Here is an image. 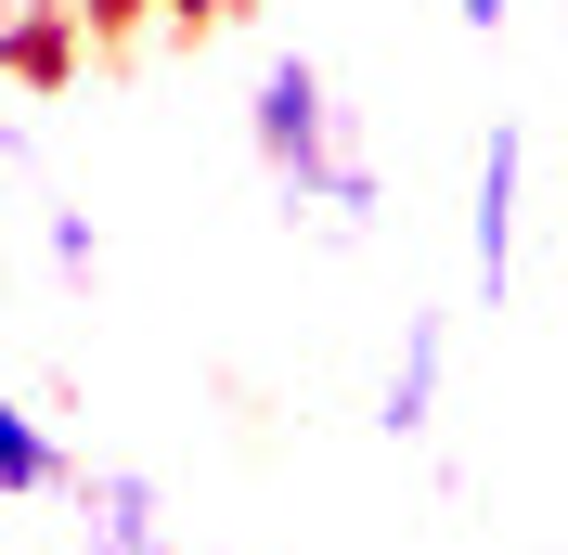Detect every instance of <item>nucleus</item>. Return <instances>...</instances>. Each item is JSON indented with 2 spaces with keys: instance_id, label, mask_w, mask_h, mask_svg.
Returning <instances> with one entry per match:
<instances>
[{
  "instance_id": "nucleus-6",
  "label": "nucleus",
  "mask_w": 568,
  "mask_h": 555,
  "mask_svg": "<svg viewBox=\"0 0 568 555\" xmlns=\"http://www.w3.org/2000/svg\"><path fill=\"white\" fill-rule=\"evenodd\" d=\"M0 491H13V504H52V491H78V452L52 440V426H39L13 387H0Z\"/></svg>"
},
{
  "instance_id": "nucleus-8",
  "label": "nucleus",
  "mask_w": 568,
  "mask_h": 555,
  "mask_svg": "<svg viewBox=\"0 0 568 555\" xmlns=\"http://www.w3.org/2000/svg\"><path fill=\"white\" fill-rule=\"evenodd\" d=\"M0 169H39V130H27L13 104H0Z\"/></svg>"
},
{
  "instance_id": "nucleus-9",
  "label": "nucleus",
  "mask_w": 568,
  "mask_h": 555,
  "mask_svg": "<svg viewBox=\"0 0 568 555\" xmlns=\"http://www.w3.org/2000/svg\"><path fill=\"white\" fill-rule=\"evenodd\" d=\"M504 13H517V0H453V27H465V39H504Z\"/></svg>"
},
{
  "instance_id": "nucleus-3",
  "label": "nucleus",
  "mask_w": 568,
  "mask_h": 555,
  "mask_svg": "<svg viewBox=\"0 0 568 555\" xmlns=\"http://www.w3.org/2000/svg\"><path fill=\"white\" fill-rule=\"evenodd\" d=\"M78 555H181L169 543V504H155V478L142 465H78Z\"/></svg>"
},
{
  "instance_id": "nucleus-5",
  "label": "nucleus",
  "mask_w": 568,
  "mask_h": 555,
  "mask_svg": "<svg viewBox=\"0 0 568 555\" xmlns=\"http://www.w3.org/2000/svg\"><path fill=\"white\" fill-rule=\"evenodd\" d=\"M439 375H453V323H439V311H400L388 387H375V426H388V440H426V426H439Z\"/></svg>"
},
{
  "instance_id": "nucleus-2",
  "label": "nucleus",
  "mask_w": 568,
  "mask_h": 555,
  "mask_svg": "<svg viewBox=\"0 0 568 555\" xmlns=\"http://www.w3.org/2000/svg\"><path fill=\"white\" fill-rule=\"evenodd\" d=\"M517 208H530V142H517V117H491L478 130V208H465V272H478L491 311L517 284Z\"/></svg>"
},
{
  "instance_id": "nucleus-1",
  "label": "nucleus",
  "mask_w": 568,
  "mask_h": 555,
  "mask_svg": "<svg viewBox=\"0 0 568 555\" xmlns=\"http://www.w3.org/2000/svg\"><path fill=\"white\" fill-rule=\"evenodd\" d=\"M246 142H258V169H272V194L297 220H323L336 245H362L375 233V155H362V130H349V104H336V78L311 65V52H272L258 65V91H246Z\"/></svg>"
},
{
  "instance_id": "nucleus-7",
  "label": "nucleus",
  "mask_w": 568,
  "mask_h": 555,
  "mask_svg": "<svg viewBox=\"0 0 568 555\" xmlns=\"http://www.w3.org/2000/svg\"><path fill=\"white\" fill-rule=\"evenodd\" d=\"M39 245H52V272L91 297L104 284V233H91V208H65V194H39Z\"/></svg>"
},
{
  "instance_id": "nucleus-10",
  "label": "nucleus",
  "mask_w": 568,
  "mask_h": 555,
  "mask_svg": "<svg viewBox=\"0 0 568 555\" xmlns=\"http://www.w3.org/2000/svg\"><path fill=\"white\" fill-rule=\"evenodd\" d=\"M556 220H568V155H556Z\"/></svg>"
},
{
  "instance_id": "nucleus-4",
  "label": "nucleus",
  "mask_w": 568,
  "mask_h": 555,
  "mask_svg": "<svg viewBox=\"0 0 568 555\" xmlns=\"http://www.w3.org/2000/svg\"><path fill=\"white\" fill-rule=\"evenodd\" d=\"M91 13L78 0H0V91H65Z\"/></svg>"
}]
</instances>
